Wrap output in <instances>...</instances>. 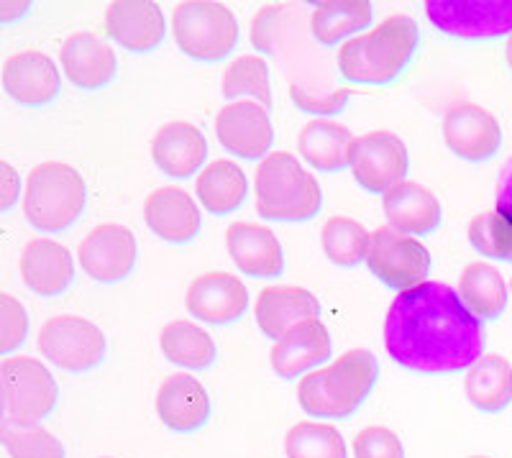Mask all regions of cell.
<instances>
[{
	"mask_svg": "<svg viewBox=\"0 0 512 458\" xmlns=\"http://www.w3.org/2000/svg\"><path fill=\"white\" fill-rule=\"evenodd\" d=\"M443 141L464 162H487L500 151L502 128L482 105L459 103L443 116Z\"/></svg>",
	"mask_w": 512,
	"mask_h": 458,
	"instance_id": "14",
	"label": "cell"
},
{
	"mask_svg": "<svg viewBox=\"0 0 512 458\" xmlns=\"http://www.w3.org/2000/svg\"><path fill=\"white\" fill-rule=\"evenodd\" d=\"M172 36L187 57L198 62H221L239 44V21L223 3L190 0L175 8Z\"/></svg>",
	"mask_w": 512,
	"mask_h": 458,
	"instance_id": "6",
	"label": "cell"
},
{
	"mask_svg": "<svg viewBox=\"0 0 512 458\" xmlns=\"http://www.w3.org/2000/svg\"><path fill=\"white\" fill-rule=\"evenodd\" d=\"M139 246L131 228L121 223H100L80 241L77 259L82 272L100 285H116L134 272Z\"/></svg>",
	"mask_w": 512,
	"mask_h": 458,
	"instance_id": "12",
	"label": "cell"
},
{
	"mask_svg": "<svg viewBox=\"0 0 512 458\" xmlns=\"http://www.w3.org/2000/svg\"><path fill=\"white\" fill-rule=\"evenodd\" d=\"M39 351L62 372L85 374L103 364L108 341L93 320L80 315H54L41 325Z\"/></svg>",
	"mask_w": 512,
	"mask_h": 458,
	"instance_id": "8",
	"label": "cell"
},
{
	"mask_svg": "<svg viewBox=\"0 0 512 458\" xmlns=\"http://www.w3.org/2000/svg\"><path fill=\"white\" fill-rule=\"evenodd\" d=\"M472 458H487V456H472Z\"/></svg>",
	"mask_w": 512,
	"mask_h": 458,
	"instance_id": "45",
	"label": "cell"
},
{
	"mask_svg": "<svg viewBox=\"0 0 512 458\" xmlns=\"http://www.w3.org/2000/svg\"><path fill=\"white\" fill-rule=\"evenodd\" d=\"M469 241L482 256L497 261L512 259V226L502 218L500 213H479L469 223Z\"/></svg>",
	"mask_w": 512,
	"mask_h": 458,
	"instance_id": "37",
	"label": "cell"
},
{
	"mask_svg": "<svg viewBox=\"0 0 512 458\" xmlns=\"http://www.w3.org/2000/svg\"><path fill=\"white\" fill-rule=\"evenodd\" d=\"M144 221L149 231L167 244H190L200 233L203 215L182 187H159L146 198Z\"/></svg>",
	"mask_w": 512,
	"mask_h": 458,
	"instance_id": "22",
	"label": "cell"
},
{
	"mask_svg": "<svg viewBox=\"0 0 512 458\" xmlns=\"http://www.w3.org/2000/svg\"><path fill=\"white\" fill-rule=\"evenodd\" d=\"M59 387L47 366L31 356L0 361V407L3 420L36 425L57 407Z\"/></svg>",
	"mask_w": 512,
	"mask_h": 458,
	"instance_id": "7",
	"label": "cell"
},
{
	"mask_svg": "<svg viewBox=\"0 0 512 458\" xmlns=\"http://www.w3.org/2000/svg\"><path fill=\"white\" fill-rule=\"evenodd\" d=\"M372 18L374 6L367 0H328V3H315L310 29L318 44L336 47L338 41H349L359 31L369 29Z\"/></svg>",
	"mask_w": 512,
	"mask_h": 458,
	"instance_id": "29",
	"label": "cell"
},
{
	"mask_svg": "<svg viewBox=\"0 0 512 458\" xmlns=\"http://www.w3.org/2000/svg\"><path fill=\"white\" fill-rule=\"evenodd\" d=\"M159 348H162L164 359L182 366V369H192V372H203V369L213 366L218 356L213 336L190 320H172V323L164 325L162 336H159Z\"/></svg>",
	"mask_w": 512,
	"mask_h": 458,
	"instance_id": "32",
	"label": "cell"
},
{
	"mask_svg": "<svg viewBox=\"0 0 512 458\" xmlns=\"http://www.w3.org/2000/svg\"><path fill=\"white\" fill-rule=\"evenodd\" d=\"M425 16L451 39L492 41L512 34V0H428Z\"/></svg>",
	"mask_w": 512,
	"mask_h": 458,
	"instance_id": "9",
	"label": "cell"
},
{
	"mask_svg": "<svg viewBox=\"0 0 512 458\" xmlns=\"http://www.w3.org/2000/svg\"><path fill=\"white\" fill-rule=\"evenodd\" d=\"M21 279L34 295L59 297L75 279V261L67 246L52 238H31L21 251Z\"/></svg>",
	"mask_w": 512,
	"mask_h": 458,
	"instance_id": "20",
	"label": "cell"
},
{
	"mask_svg": "<svg viewBox=\"0 0 512 458\" xmlns=\"http://www.w3.org/2000/svg\"><path fill=\"white\" fill-rule=\"evenodd\" d=\"M290 98H292V103L300 108V111L315 113V116H323V118H331V116H338V113L346 108V103H349V90L338 87V90L326 93V90H315V87L292 82Z\"/></svg>",
	"mask_w": 512,
	"mask_h": 458,
	"instance_id": "39",
	"label": "cell"
},
{
	"mask_svg": "<svg viewBox=\"0 0 512 458\" xmlns=\"http://www.w3.org/2000/svg\"><path fill=\"white\" fill-rule=\"evenodd\" d=\"M249 308V290L244 279L228 272L200 274L187 290V310L192 318L208 325H231Z\"/></svg>",
	"mask_w": 512,
	"mask_h": 458,
	"instance_id": "16",
	"label": "cell"
},
{
	"mask_svg": "<svg viewBox=\"0 0 512 458\" xmlns=\"http://www.w3.org/2000/svg\"><path fill=\"white\" fill-rule=\"evenodd\" d=\"M256 325L267 338L280 341L287 331L305 320H320V302L303 287H267L254 305Z\"/></svg>",
	"mask_w": 512,
	"mask_h": 458,
	"instance_id": "25",
	"label": "cell"
},
{
	"mask_svg": "<svg viewBox=\"0 0 512 458\" xmlns=\"http://www.w3.org/2000/svg\"><path fill=\"white\" fill-rule=\"evenodd\" d=\"M3 87L18 105L41 108V105H49L59 95L62 75H59L52 57L29 49V52L11 54L6 59V64H3Z\"/></svg>",
	"mask_w": 512,
	"mask_h": 458,
	"instance_id": "17",
	"label": "cell"
},
{
	"mask_svg": "<svg viewBox=\"0 0 512 458\" xmlns=\"http://www.w3.org/2000/svg\"><path fill=\"white\" fill-rule=\"evenodd\" d=\"M287 458H349L344 435L328 423H297L287 430Z\"/></svg>",
	"mask_w": 512,
	"mask_h": 458,
	"instance_id": "35",
	"label": "cell"
},
{
	"mask_svg": "<svg viewBox=\"0 0 512 458\" xmlns=\"http://www.w3.org/2000/svg\"><path fill=\"white\" fill-rule=\"evenodd\" d=\"M29 336V313L13 295H0V354L11 356Z\"/></svg>",
	"mask_w": 512,
	"mask_h": 458,
	"instance_id": "38",
	"label": "cell"
},
{
	"mask_svg": "<svg viewBox=\"0 0 512 458\" xmlns=\"http://www.w3.org/2000/svg\"><path fill=\"white\" fill-rule=\"evenodd\" d=\"M351 131L346 126L328 118H318L303 126L297 136V151L300 157L318 172L336 174L349 167V149H351Z\"/></svg>",
	"mask_w": 512,
	"mask_h": 458,
	"instance_id": "28",
	"label": "cell"
},
{
	"mask_svg": "<svg viewBox=\"0 0 512 458\" xmlns=\"http://www.w3.org/2000/svg\"><path fill=\"white\" fill-rule=\"evenodd\" d=\"M157 415L175 433H195L210 420V397L190 374H169L157 392Z\"/></svg>",
	"mask_w": 512,
	"mask_h": 458,
	"instance_id": "23",
	"label": "cell"
},
{
	"mask_svg": "<svg viewBox=\"0 0 512 458\" xmlns=\"http://www.w3.org/2000/svg\"><path fill=\"white\" fill-rule=\"evenodd\" d=\"M29 11V3H0V21L11 24L13 18L24 16Z\"/></svg>",
	"mask_w": 512,
	"mask_h": 458,
	"instance_id": "43",
	"label": "cell"
},
{
	"mask_svg": "<svg viewBox=\"0 0 512 458\" xmlns=\"http://www.w3.org/2000/svg\"><path fill=\"white\" fill-rule=\"evenodd\" d=\"M0 441L11 458H67L62 441L47 428L3 420L0 423Z\"/></svg>",
	"mask_w": 512,
	"mask_h": 458,
	"instance_id": "36",
	"label": "cell"
},
{
	"mask_svg": "<svg viewBox=\"0 0 512 458\" xmlns=\"http://www.w3.org/2000/svg\"><path fill=\"white\" fill-rule=\"evenodd\" d=\"M377 379V356L354 348L333 364L305 374L297 384V402L315 420H346L372 395Z\"/></svg>",
	"mask_w": 512,
	"mask_h": 458,
	"instance_id": "3",
	"label": "cell"
},
{
	"mask_svg": "<svg viewBox=\"0 0 512 458\" xmlns=\"http://www.w3.org/2000/svg\"><path fill=\"white\" fill-rule=\"evenodd\" d=\"M497 213L512 226V159L502 169L500 185H497Z\"/></svg>",
	"mask_w": 512,
	"mask_h": 458,
	"instance_id": "42",
	"label": "cell"
},
{
	"mask_svg": "<svg viewBox=\"0 0 512 458\" xmlns=\"http://www.w3.org/2000/svg\"><path fill=\"white\" fill-rule=\"evenodd\" d=\"M420 47V29L408 13L384 18L367 34L344 41L338 49V72L354 85H390L408 70Z\"/></svg>",
	"mask_w": 512,
	"mask_h": 458,
	"instance_id": "2",
	"label": "cell"
},
{
	"mask_svg": "<svg viewBox=\"0 0 512 458\" xmlns=\"http://www.w3.org/2000/svg\"><path fill=\"white\" fill-rule=\"evenodd\" d=\"M152 157L167 177L187 180L192 174L203 172L208 159V139L195 123L169 121L154 134Z\"/></svg>",
	"mask_w": 512,
	"mask_h": 458,
	"instance_id": "18",
	"label": "cell"
},
{
	"mask_svg": "<svg viewBox=\"0 0 512 458\" xmlns=\"http://www.w3.org/2000/svg\"><path fill=\"white\" fill-rule=\"evenodd\" d=\"M223 95L228 100L244 98L254 100V103L272 108V85H269V67L267 59L259 54H241L239 59H233L223 72Z\"/></svg>",
	"mask_w": 512,
	"mask_h": 458,
	"instance_id": "33",
	"label": "cell"
},
{
	"mask_svg": "<svg viewBox=\"0 0 512 458\" xmlns=\"http://www.w3.org/2000/svg\"><path fill=\"white\" fill-rule=\"evenodd\" d=\"M105 36L134 54H149L164 44L167 21L152 0H118L105 13Z\"/></svg>",
	"mask_w": 512,
	"mask_h": 458,
	"instance_id": "15",
	"label": "cell"
},
{
	"mask_svg": "<svg viewBox=\"0 0 512 458\" xmlns=\"http://www.w3.org/2000/svg\"><path fill=\"white\" fill-rule=\"evenodd\" d=\"M354 458H405V446L395 430L369 425L356 433Z\"/></svg>",
	"mask_w": 512,
	"mask_h": 458,
	"instance_id": "40",
	"label": "cell"
},
{
	"mask_svg": "<svg viewBox=\"0 0 512 458\" xmlns=\"http://www.w3.org/2000/svg\"><path fill=\"white\" fill-rule=\"evenodd\" d=\"M382 208L390 228L405 236H428L441 226V203L428 187L402 182L382 195Z\"/></svg>",
	"mask_w": 512,
	"mask_h": 458,
	"instance_id": "26",
	"label": "cell"
},
{
	"mask_svg": "<svg viewBox=\"0 0 512 458\" xmlns=\"http://www.w3.org/2000/svg\"><path fill=\"white\" fill-rule=\"evenodd\" d=\"M254 198L264 221L303 223L315 218L323 208V190L315 174H310L300 159L287 151H272L259 162Z\"/></svg>",
	"mask_w": 512,
	"mask_h": 458,
	"instance_id": "4",
	"label": "cell"
},
{
	"mask_svg": "<svg viewBox=\"0 0 512 458\" xmlns=\"http://www.w3.org/2000/svg\"><path fill=\"white\" fill-rule=\"evenodd\" d=\"M228 256L233 264L254 279H274L285 272V251L280 238L267 226L239 221L226 231Z\"/></svg>",
	"mask_w": 512,
	"mask_h": 458,
	"instance_id": "21",
	"label": "cell"
},
{
	"mask_svg": "<svg viewBox=\"0 0 512 458\" xmlns=\"http://www.w3.org/2000/svg\"><path fill=\"white\" fill-rule=\"evenodd\" d=\"M18 195H21V180H18L16 169L8 162H0V210H8L16 205Z\"/></svg>",
	"mask_w": 512,
	"mask_h": 458,
	"instance_id": "41",
	"label": "cell"
},
{
	"mask_svg": "<svg viewBox=\"0 0 512 458\" xmlns=\"http://www.w3.org/2000/svg\"><path fill=\"white\" fill-rule=\"evenodd\" d=\"M349 167L364 190L384 195L405 182L410 169L408 146L390 131L356 136L349 149Z\"/></svg>",
	"mask_w": 512,
	"mask_h": 458,
	"instance_id": "11",
	"label": "cell"
},
{
	"mask_svg": "<svg viewBox=\"0 0 512 458\" xmlns=\"http://www.w3.org/2000/svg\"><path fill=\"white\" fill-rule=\"evenodd\" d=\"M484 325L443 282L400 292L384 320V348L405 372L425 377L469 372L484 356Z\"/></svg>",
	"mask_w": 512,
	"mask_h": 458,
	"instance_id": "1",
	"label": "cell"
},
{
	"mask_svg": "<svg viewBox=\"0 0 512 458\" xmlns=\"http://www.w3.org/2000/svg\"><path fill=\"white\" fill-rule=\"evenodd\" d=\"M367 267L374 277L390 290L408 292L428 282L431 274V251L418 238L405 236L395 228L384 226L372 233Z\"/></svg>",
	"mask_w": 512,
	"mask_h": 458,
	"instance_id": "10",
	"label": "cell"
},
{
	"mask_svg": "<svg viewBox=\"0 0 512 458\" xmlns=\"http://www.w3.org/2000/svg\"><path fill=\"white\" fill-rule=\"evenodd\" d=\"M461 302L472 310L479 320H497L507 308V285L502 274L487 261L466 264L459 277Z\"/></svg>",
	"mask_w": 512,
	"mask_h": 458,
	"instance_id": "31",
	"label": "cell"
},
{
	"mask_svg": "<svg viewBox=\"0 0 512 458\" xmlns=\"http://www.w3.org/2000/svg\"><path fill=\"white\" fill-rule=\"evenodd\" d=\"M466 397L477 410L502 412L512 402V366L505 356H482L466 372Z\"/></svg>",
	"mask_w": 512,
	"mask_h": 458,
	"instance_id": "30",
	"label": "cell"
},
{
	"mask_svg": "<svg viewBox=\"0 0 512 458\" xmlns=\"http://www.w3.org/2000/svg\"><path fill=\"white\" fill-rule=\"evenodd\" d=\"M195 195L205 213L210 215H231L246 203L249 195V180L246 172L231 159H216L210 162L195 180Z\"/></svg>",
	"mask_w": 512,
	"mask_h": 458,
	"instance_id": "27",
	"label": "cell"
},
{
	"mask_svg": "<svg viewBox=\"0 0 512 458\" xmlns=\"http://www.w3.org/2000/svg\"><path fill=\"white\" fill-rule=\"evenodd\" d=\"M62 72L80 90H100L116 77L118 59L113 47L90 31H77L62 44Z\"/></svg>",
	"mask_w": 512,
	"mask_h": 458,
	"instance_id": "19",
	"label": "cell"
},
{
	"mask_svg": "<svg viewBox=\"0 0 512 458\" xmlns=\"http://www.w3.org/2000/svg\"><path fill=\"white\" fill-rule=\"evenodd\" d=\"M505 62H507V67H510V70H512V34L507 36V44H505Z\"/></svg>",
	"mask_w": 512,
	"mask_h": 458,
	"instance_id": "44",
	"label": "cell"
},
{
	"mask_svg": "<svg viewBox=\"0 0 512 458\" xmlns=\"http://www.w3.org/2000/svg\"><path fill=\"white\" fill-rule=\"evenodd\" d=\"M331 333L320 320H305L287 331L272 348V369L282 379H297L331 359Z\"/></svg>",
	"mask_w": 512,
	"mask_h": 458,
	"instance_id": "24",
	"label": "cell"
},
{
	"mask_svg": "<svg viewBox=\"0 0 512 458\" xmlns=\"http://www.w3.org/2000/svg\"><path fill=\"white\" fill-rule=\"evenodd\" d=\"M218 144L239 159H267L272 154L274 128L269 111L254 100L228 103L216 116Z\"/></svg>",
	"mask_w": 512,
	"mask_h": 458,
	"instance_id": "13",
	"label": "cell"
},
{
	"mask_svg": "<svg viewBox=\"0 0 512 458\" xmlns=\"http://www.w3.org/2000/svg\"><path fill=\"white\" fill-rule=\"evenodd\" d=\"M320 244H323L328 261H333L336 267H359L361 261H367L372 236L359 221L338 215L323 226Z\"/></svg>",
	"mask_w": 512,
	"mask_h": 458,
	"instance_id": "34",
	"label": "cell"
},
{
	"mask_svg": "<svg viewBox=\"0 0 512 458\" xmlns=\"http://www.w3.org/2000/svg\"><path fill=\"white\" fill-rule=\"evenodd\" d=\"M88 203L82 174L64 162H44L26 177L24 215L41 233H62L75 226Z\"/></svg>",
	"mask_w": 512,
	"mask_h": 458,
	"instance_id": "5",
	"label": "cell"
}]
</instances>
